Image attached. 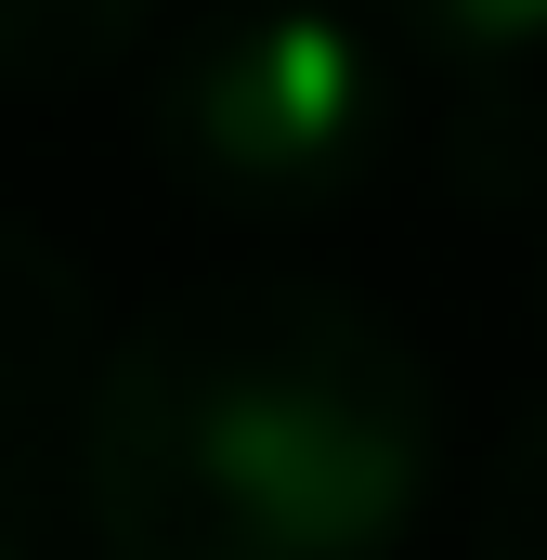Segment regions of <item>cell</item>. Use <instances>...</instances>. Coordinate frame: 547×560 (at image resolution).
Listing matches in <instances>:
<instances>
[{
    "instance_id": "6da1fadb",
    "label": "cell",
    "mask_w": 547,
    "mask_h": 560,
    "mask_svg": "<svg viewBox=\"0 0 547 560\" xmlns=\"http://www.w3.org/2000/svg\"><path fill=\"white\" fill-rule=\"evenodd\" d=\"M443 469V378L326 275L170 287L79 392L105 560H392Z\"/></svg>"
},
{
    "instance_id": "7a4b0ae2",
    "label": "cell",
    "mask_w": 547,
    "mask_h": 560,
    "mask_svg": "<svg viewBox=\"0 0 547 560\" xmlns=\"http://www.w3.org/2000/svg\"><path fill=\"white\" fill-rule=\"evenodd\" d=\"M156 170L209 222H339L392 156V66L352 0H209L143 105Z\"/></svg>"
},
{
    "instance_id": "3957f363",
    "label": "cell",
    "mask_w": 547,
    "mask_h": 560,
    "mask_svg": "<svg viewBox=\"0 0 547 560\" xmlns=\"http://www.w3.org/2000/svg\"><path fill=\"white\" fill-rule=\"evenodd\" d=\"M79 392H92V275L0 209V482H26L53 430H79Z\"/></svg>"
},
{
    "instance_id": "277c9868",
    "label": "cell",
    "mask_w": 547,
    "mask_h": 560,
    "mask_svg": "<svg viewBox=\"0 0 547 560\" xmlns=\"http://www.w3.org/2000/svg\"><path fill=\"white\" fill-rule=\"evenodd\" d=\"M365 26H392L405 52H430L443 79H509L547 52V0H365Z\"/></svg>"
},
{
    "instance_id": "5b68a950",
    "label": "cell",
    "mask_w": 547,
    "mask_h": 560,
    "mask_svg": "<svg viewBox=\"0 0 547 560\" xmlns=\"http://www.w3.org/2000/svg\"><path fill=\"white\" fill-rule=\"evenodd\" d=\"M143 26H156V0H0V79H39V92L105 79Z\"/></svg>"
},
{
    "instance_id": "8992f818",
    "label": "cell",
    "mask_w": 547,
    "mask_h": 560,
    "mask_svg": "<svg viewBox=\"0 0 547 560\" xmlns=\"http://www.w3.org/2000/svg\"><path fill=\"white\" fill-rule=\"evenodd\" d=\"M469 560H547V392H535L509 430H496V456H482Z\"/></svg>"
},
{
    "instance_id": "52a82bcc",
    "label": "cell",
    "mask_w": 547,
    "mask_h": 560,
    "mask_svg": "<svg viewBox=\"0 0 547 560\" xmlns=\"http://www.w3.org/2000/svg\"><path fill=\"white\" fill-rule=\"evenodd\" d=\"M0 560H53V548H39V522H26V482H0Z\"/></svg>"
},
{
    "instance_id": "ba28073f",
    "label": "cell",
    "mask_w": 547,
    "mask_h": 560,
    "mask_svg": "<svg viewBox=\"0 0 547 560\" xmlns=\"http://www.w3.org/2000/svg\"><path fill=\"white\" fill-rule=\"evenodd\" d=\"M535 275H547V248H535Z\"/></svg>"
}]
</instances>
